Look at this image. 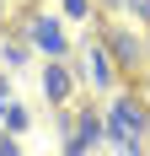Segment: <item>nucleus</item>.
<instances>
[{
	"mask_svg": "<svg viewBox=\"0 0 150 156\" xmlns=\"http://www.w3.org/2000/svg\"><path fill=\"white\" fill-rule=\"evenodd\" d=\"M5 129H27V113H22V108H5Z\"/></svg>",
	"mask_w": 150,
	"mask_h": 156,
	"instance_id": "9",
	"label": "nucleus"
},
{
	"mask_svg": "<svg viewBox=\"0 0 150 156\" xmlns=\"http://www.w3.org/2000/svg\"><path fill=\"white\" fill-rule=\"evenodd\" d=\"M113 119L118 124H129L134 135H150V102L139 92H118V102H113Z\"/></svg>",
	"mask_w": 150,
	"mask_h": 156,
	"instance_id": "3",
	"label": "nucleus"
},
{
	"mask_svg": "<svg viewBox=\"0 0 150 156\" xmlns=\"http://www.w3.org/2000/svg\"><path fill=\"white\" fill-rule=\"evenodd\" d=\"M129 11H134L139 22H150V0H129Z\"/></svg>",
	"mask_w": 150,
	"mask_h": 156,
	"instance_id": "10",
	"label": "nucleus"
},
{
	"mask_svg": "<svg viewBox=\"0 0 150 156\" xmlns=\"http://www.w3.org/2000/svg\"><path fill=\"white\" fill-rule=\"evenodd\" d=\"M86 65H91V81H97L102 92H113V86H118V76H113V59H107L102 38H91V48H86Z\"/></svg>",
	"mask_w": 150,
	"mask_h": 156,
	"instance_id": "6",
	"label": "nucleus"
},
{
	"mask_svg": "<svg viewBox=\"0 0 150 156\" xmlns=\"http://www.w3.org/2000/svg\"><path fill=\"white\" fill-rule=\"evenodd\" d=\"M5 65H27V48H22V43H5Z\"/></svg>",
	"mask_w": 150,
	"mask_h": 156,
	"instance_id": "8",
	"label": "nucleus"
},
{
	"mask_svg": "<svg viewBox=\"0 0 150 156\" xmlns=\"http://www.w3.org/2000/svg\"><path fill=\"white\" fill-rule=\"evenodd\" d=\"M139 97L150 102V70H139Z\"/></svg>",
	"mask_w": 150,
	"mask_h": 156,
	"instance_id": "13",
	"label": "nucleus"
},
{
	"mask_svg": "<svg viewBox=\"0 0 150 156\" xmlns=\"http://www.w3.org/2000/svg\"><path fill=\"white\" fill-rule=\"evenodd\" d=\"M59 11L70 16V22H91V16H97V0H59Z\"/></svg>",
	"mask_w": 150,
	"mask_h": 156,
	"instance_id": "7",
	"label": "nucleus"
},
{
	"mask_svg": "<svg viewBox=\"0 0 150 156\" xmlns=\"http://www.w3.org/2000/svg\"><path fill=\"white\" fill-rule=\"evenodd\" d=\"M5 22H11V11H5V0H0V27H5Z\"/></svg>",
	"mask_w": 150,
	"mask_h": 156,
	"instance_id": "14",
	"label": "nucleus"
},
{
	"mask_svg": "<svg viewBox=\"0 0 150 156\" xmlns=\"http://www.w3.org/2000/svg\"><path fill=\"white\" fill-rule=\"evenodd\" d=\"M0 156H16V140H11V135H0Z\"/></svg>",
	"mask_w": 150,
	"mask_h": 156,
	"instance_id": "12",
	"label": "nucleus"
},
{
	"mask_svg": "<svg viewBox=\"0 0 150 156\" xmlns=\"http://www.w3.org/2000/svg\"><path fill=\"white\" fill-rule=\"evenodd\" d=\"M129 0H97V11H123Z\"/></svg>",
	"mask_w": 150,
	"mask_h": 156,
	"instance_id": "11",
	"label": "nucleus"
},
{
	"mask_svg": "<svg viewBox=\"0 0 150 156\" xmlns=\"http://www.w3.org/2000/svg\"><path fill=\"white\" fill-rule=\"evenodd\" d=\"M70 92H75V70L64 59H48V70H43V97L59 108V102H70Z\"/></svg>",
	"mask_w": 150,
	"mask_h": 156,
	"instance_id": "4",
	"label": "nucleus"
},
{
	"mask_svg": "<svg viewBox=\"0 0 150 156\" xmlns=\"http://www.w3.org/2000/svg\"><path fill=\"white\" fill-rule=\"evenodd\" d=\"M97 135H102V119H97L91 108H80V113H75V129L64 135V151H70V156H75V151H91Z\"/></svg>",
	"mask_w": 150,
	"mask_h": 156,
	"instance_id": "5",
	"label": "nucleus"
},
{
	"mask_svg": "<svg viewBox=\"0 0 150 156\" xmlns=\"http://www.w3.org/2000/svg\"><path fill=\"white\" fill-rule=\"evenodd\" d=\"M97 38H102V48H107V59L118 65V76L139 81V70H145V43H139L134 32H123L118 22H102V27H97Z\"/></svg>",
	"mask_w": 150,
	"mask_h": 156,
	"instance_id": "1",
	"label": "nucleus"
},
{
	"mask_svg": "<svg viewBox=\"0 0 150 156\" xmlns=\"http://www.w3.org/2000/svg\"><path fill=\"white\" fill-rule=\"evenodd\" d=\"M16 27L27 32L32 43L48 54V59H64V54H70V38H64V27L54 22V16H43V11H22V16H16Z\"/></svg>",
	"mask_w": 150,
	"mask_h": 156,
	"instance_id": "2",
	"label": "nucleus"
}]
</instances>
